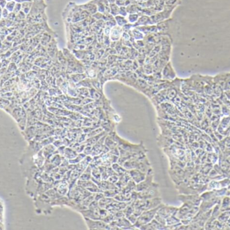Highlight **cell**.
Instances as JSON below:
<instances>
[{
    "mask_svg": "<svg viewBox=\"0 0 230 230\" xmlns=\"http://www.w3.org/2000/svg\"><path fill=\"white\" fill-rule=\"evenodd\" d=\"M162 205L163 204H161L160 206H157V207L156 208L143 211L141 213V215L138 217L135 223L134 224L135 227L136 228H140V227H141L143 225L147 224V223H148L149 222L152 221V220H153L154 218H155V216L156 215L157 211H158L159 209L161 207V206H162Z\"/></svg>",
    "mask_w": 230,
    "mask_h": 230,
    "instance_id": "6da1fadb",
    "label": "cell"
},
{
    "mask_svg": "<svg viewBox=\"0 0 230 230\" xmlns=\"http://www.w3.org/2000/svg\"><path fill=\"white\" fill-rule=\"evenodd\" d=\"M137 198L139 199H151L160 197L159 186L156 183H152L148 188L141 192H137Z\"/></svg>",
    "mask_w": 230,
    "mask_h": 230,
    "instance_id": "7a4b0ae2",
    "label": "cell"
},
{
    "mask_svg": "<svg viewBox=\"0 0 230 230\" xmlns=\"http://www.w3.org/2000/svg\"><path fill=\"white\" fill-rule=\"evenodd\" d=\"M84 220L89 229H110L109 223L102 220L92 219L88 217H84Z\"/></svg>",
    "mask_w": 230,
    "mask_h": 230,
    "instance_id": "3957f363",
    "label": "cell"
},
{
    "mask_svg": "<svg viewBox=\"0 0 230 230\" xmlns=\"http://www.w3.org/2000/svg\"><path fill=\"white\" fill-rule=\"evenodd\" d=\"M153 172L152 169L151 168L149 169L148 172H147L146 178L144 179L143 181L139 182V184H137L135 190L136 192L143 191V190H146V188H148L151 184H152L153 183Z\"/></svg>",
    "mask_w": 230,
    "mask_h": 230,
    "instance_id": "277c9868",
    "label": "cell"
},
{
    "mask_svg": "<svg viewBox=\"0 0 230 230\" xmlns=\"http://www.w3.org/2000/svg\"><path fill=\"white\" fill-rule=\"evenodd\" d=\"M128 173H129L131 178L132 179L133 181L136 184H139L141 181H143V180L146 178L147 173L138 169H130L129 172H128Z\"/></svg>",
    "mask_w": 230,
    "mask_h": 230,
    "instance_id": "5b68a950",
    "label": "cell"
},
{
    "mask_svg": "<svg viewBox=\"0 0 230 230\" xmlns=\"http://www.w3.org/2000/svg\"><path fill=\"white\" fill-rule=\"evenodd\" d=\"M166 225H164L161 224L157 220L154 218L150 222L147 223L146 225H143L140 227V229H167Z\"/></svg>",
    "mask_w": 230,
    "mask_h": 230,
    "instance_id": "8992f818",
    "label": "cell"
},
{
    "mask_svg": "<svg viewBox=\"0 0 230 230\" xmlns=\"http://www.w3.org/2000/svg\"><path fill=\"white\" fill-rule=\"evenodd\" d=\"M122 33H123V27H119V26L116 25L111 28L109 37H110L112 41H117L118 40H119V39L120 38Z\"/></svg>",
    "mask_w": 230,
    "mask_h": 230,
    "instance_id": "52a82bcc",
    "label": "cell"
},
{
    "mask_svg": "<svg viewBox=\"0 0 230 230\" xmlns=\"http://www.w3.org/2000/svg\"><path fill=\"white\" fill-rule=\"evenodd\" d=\"M176 76V74L174 71L172 65H171L170 62L167 63L165 68L163 70V77L165 78H167V79H169V78H172L173 79L174 78H175Z\"/></svg>",
    "mask_w": 230,
    "mask_h": 230,
    "instance_id": "ba28073f",
    "label": "cell"
},
{
    "mask_svg": "<svg viewBox=\"0 0 230 230\" xmlns=\"http://www.w3.org/2000/svg\"><path fill=\"white\" fill-rule=\"evenodd\" d=\"M80 7L83 9H85V10L89 12L90 15H93L98 12L96 5L92 1L89 3H87V4L80 6Z\"/></svg>",
    "mask_w": 230,
    "mask_h": 230,
    "instance_id": "9c48e42d",
    "label": "cell"
},
{
    "mask_svg": "<svg viewBox=\"0 0 230 230\" xmlns=\"http://www.w3.org/2000/svg\"><path fill=\"white\" fill-rule=\"evenodd\" d=\"M148 24H152L151 18L147 15H143L139 16L137 22L135 24V26H147Z\"/></svg>",
    "mask_w": 230,
    "mask_h": 230,
    "instance_id": "30bf717a",
    "label": "cell"
},
{
    "mask_svg": "<svg viewBox=\"0 0 230 230\" xmlns=\"http://www.w3.org/2000/svg\"><path fill=\"white\" fill-rule=\"evenodd\" d=\"M114 19L117 25L119 26V27H123L124 25H126L127 23H129V22H128V20L126 17H124V16H120V15L116 16L114 17Z\"/></svg>",
    "mask_w": 230,
    "mask_h": 230,
    "instance_id": "8fae6325",
    "label": "cell"
},
{
    "mask_svg": "<svg viewBox=\"0 0 230 230\" xmlns=\"http://www.w3.org/2000/svg\"><path fill=\"white\" fill-rule=\"evenodd\" d=\"M127 9V12L128 14H139V12L141 11V9L139 7V6L135 5V4H130L129 6H126Z\"/></svg>",
    "mask_w": 230,
    "mask_h": 230,
    "instance_id": "7c38bea8",
    "label": "cell"
},
{
    "mask_svg": "<svg viewBox=\"0 0 230 230\" xmlns=\"http://www.w3.org/2000/svg\"><path fill=\"white\" fill-rule=\"evenodd\" d=\"M112 167H113L112 168H113L114 172L118 174H119V175H123V174L127 172V169L125 168H123V167H121L119 164L114 163Z\"/></svg>",
    "mask_w": 230,
    "mask_h": 230,
    "instance_id": "4fadbf2b",
    "label": "cell"
},
{
    "mask_svg": "<svg viewBox=\"0 0 230 230\" xmlns=\"http://www.w3.org/2000/svg\"><path fill=\"white\" fill-rule=\"evenodd\" d=\"M110 14L115 17L116 16L119 14V6H118L116 4H110Z\"/></svg>",
    "mask_w": 230,
    "mask_h": 230,
    "instance_id": "5bb4252c",
    "label": "cell"
},
{
    "mask_svg": "<svg viewBox=\"0 0 230 230\" xmlns=\"http://www.w3.org/2000/svg\"><path fill=\"white\" fill-rule=\"evenodd\" d=\"M139 18V14H129L128 15L127 20L129 23H131V24H135V23L137 22L138 19Z\"/></svg>",
    "mask_w": 230,
    "mask_h": 230,
    "instance_id": "9a60e30c",
    "label": "cell"
},
{
    "mask_svg": "<svg viewBox=\"0 0 230 230\" xmlns=\"http://www.w3.org/2000/svg\"><path fill=\"white\" fill-rule=\"evenodd\" d=\"M65 155L69 159H74L77 155V153L71 149H67L65 150Z\"/></svg>",
    "mask_w": 230,
    "mask_h": 230,
    "instance_id": "2e32d148",
    "label": "cell"
},
{
    "mask_svg": "<svg viewBox=\"0 0 230 230\" xmlns=\"http://www.w3.org/2000/svg\"><path fill=\"white\" fill-rule=\"evenodd\" d=\"M85 154H80V155H79L78 156L77 155L76 157H75L74 159H71L70 161V163H80L81 162L82 160H83L84 158H85Z\"/></svg>",
    "mask_w": 230,
    "mask_h": 230,
    "instance_id": "e0dca14e",
    "label": "cell"
},
{
    "mask_svg": "<svg viewBox=\"0 0 230 230\" xmlns=\"http://www.w3.org/2000/svg\"><path fill=\"white\" fill-rule=\"evenodd\" d=\"M128 12H127V9L126 6H120L119 7V14L120 16H124V17H127L128 16Z\"/></svg>",
    "mask_w": 230,
    "mask_h": 230,
    "instance_id": "ac0fdd59",
    "label": "cell"
},
{
    "mask_svg": "<svg viewBox=\"0 0 230 230\" xmlns=\"http://www.w3.org/2000/svg\"><path fill=\"white\" fill-rule=\"evenodd\" d=\"M115 4L118 6H125V1L124 0H115Z\"/></svg>",
    "mask_w": 230,
    "mask_h": 230,
    "instance_id": "d6986e66",
    "label": "cell"
},
{
    "mask_svg": "<svg viewBox=\"0 0 230 230\" xmlns=\"http://www.w3.org/2000/svg\"><path fill=\"white\" fill-rule=\"evenodd\" d=\"M107 1L108 2V3H109L110 4H114V3H115V0H107Z\"/></svg>",
    "mask_w": 230,
    "mask_h": 230,
    "instance_id": "ffe728a7",
    "label": "cell"
}]
</instances>
